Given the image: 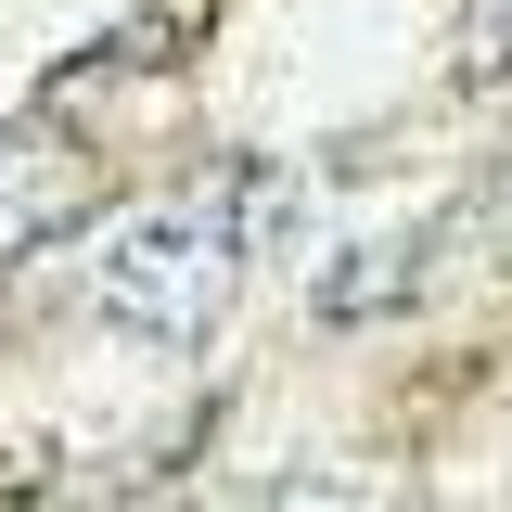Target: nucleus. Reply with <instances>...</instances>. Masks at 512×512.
<instances>
[{
  "label": "nucleus",
  "mask_w": 512,
  "mask_h": 512,
  "mask_svg": "<svg viewBox=\"0 0 512 512\" xmlns=\"http://www.w3.org/2000/svg\"><path fill=\"white\" fill-rule=\"evenodd\" d=\"M231 218H244V192H192V205H167V218H141L128 256H116V308L192 333V320L231 295V244H244Z\"/></svg>",
  "instance_id": "f257e3e1"
}]
</instances>
